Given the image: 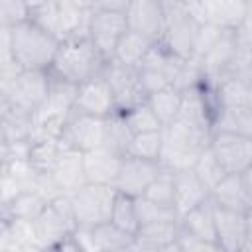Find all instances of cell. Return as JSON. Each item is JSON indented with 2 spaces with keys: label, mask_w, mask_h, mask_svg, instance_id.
I'll list each match as a JSON object with an SVG mask.
<instances>
[{
  "label": "cell",
  "mask_w": 252,
  "mask_h": 252,
  "mask_svg": "<svg viewBox=\"0 0 252 252\" xmlns=\"http://www.w3.org/2000/svg\"><path fill=\"white\" fill-rule=\"evenodd\" d=\"M215 230L217 244L222 252H242L246 244V211L215 205Z\"/></svg>",
  "instance_id": "obj_15"
},
{
  "label": "cell",
  "mask_w": 252,
  "mask_h": 252,
  "mask_svg": "<svg viewBox=\"0 0 252 252\" xmlns=\"http://www.w3.org/2000/svg\"><path fill=\"white\" fill-rule=\"evenodd\" d=\"M177 230H179V219L140 224L138 230L134 232L132 250H175Z\"/></svg>",
  "instance_id": "obj_20"
},
{
  "label": "cell",
  "mask_w": 252,
  "mask_h": 252,
  "mask_svg": "<svg viewBox=\"0 0 252 252\" xmlns=\"http://www.w3.org/2000/svg\"><path fill=\"white\" fill-rule=\"evenodd\" d=\"M108 59L93 43L89 35L61 39L55 59L49 67V75L73 85H81L104 73Z\"/></svg>",
  "instance_id": "obj_1"
},
{
  "label": "cell",
  "mask_w": 252,
  "mask_h": 252,
  "mask_svg": "<svg viewBox=\"0 0 252 252\" xmlns=\"http://www.w3.org/2000/svg\"><path fill=\"white\" fill-rule=\"evenodd\" d=\"M136 213L140 224L156 222V220H175L179 219L177 211L173 207H163L156 201H150L146 197H136Z\"/></svg>",
  "instance_id": "obj_38"
},
{
  "label": "cell",
  "mask_w": 252,
  "mask_h": 252,
  "mask_svg": "<svg viewBox=\"0 0 252 252\" xmlns=\"http://www.w3.org/2000/svg\"><path fill=\"white\" fill-rule=\"evenodd\" d=\"M132 0H89L91 10H108V12H126Z\"/></svg>",
  "instance_id": "obj_45"
},
{
  "label": "cell",
  "mask_w": 252,
  "mask_h": 252,
  "mask_svg": "<svg viewBox=\"0 0 252 252\" xmlns=\"http://www.w3.org/2000/svg\"><path fill=\"white\" fill-rule=\"evenodd\" d=\"M8 30L12 57L20 69L49 71L61 39L51 32L37 26L33 20H24L14 26H4Z\"/></svg>",
  "instance_id": "obj_2"
},
{
  "label": "cell",
  "mask_w": 252,
  "mask_h": 252,
  "mask_svg": "<svg viewBox=\"0 0 252 252\" xmlns=\"http://www.w3.org/2000/svg\"><path fill=\"white\" fill-rule=\"evenodd\" d=\"M30 20H33L37 26L57 35L59 33V0H45L41 4L32 6Z\"/></svg>",
  "instance_id": "obj_39"
},
{
  "label": "cell",
  "mask_w": 252,
  "mask_h": 252,
  "mask_svg": "<svg viewBox=\"0 0 252 252\" xmlns=\"http://www.w3.org/2000/svg\"><path fill=\"white\" fill-rule=\"evenodd\" d=\"M51 175H53V179H55V183L63 195L75 193L79 187H83L87 183L85 165H83V152L63 146V150H61V154H59V158L51 169Z\"/></svg>",
  "instance_id": "obj_19"
},
{
  "label": "cell",
  "mask_w": 252,
  "mask_h": 252,
  "mask_svg": "<svg viewBox=\"0 0 252 252\" xmlns=\"http://www.w3.org/2000/svg\"><path fill=\"white\" fill-rule=\"evenodd\" d=\"M179 224L187 228L189 232L197 234L203 240L215 242L217 244V230H215V205L213 201H205L197 205L195 209L187 211L185 215L179 217ZM219 246V244H217Z\"/></svg>",
  "instance_id": "obj_26"
},
{
  "label": "cell",
  "mask_w": 252,
  "mask_h": 252,
  "mask_svg": "<svg viewBox=\"0 0 252 252\" xmlns=\"http://www.w3.org/2000/svg\"><path fill=\"white\" fill-rule=\"evenodd\" d=\"M248 106L252 108V85L248 87Z\"/></svg>",
  "instance_id": "obj_49"
},
{
  "label": "cell",
  "mask_w": 252,
  "mask_h": 252,
  "mask_svg": "<svg viewBox=\"0 0 252 252\" xmlns=\"http://www.w3.org/2000/svg\"><path fill=\"white\" fill-rule=\"evenodd\" d=\"M201 24L189 6L177 0H163V33L158 43L177 57H191Z\"/></svg>",
  "instance_id": "obj_4"
},
{
  "label": "cell",
  "mask_w": 252,
  "mask_h": 252,
  "mask_svg": "<svg viewBox=\"0 0 252 252\" xmlns=\"http://www.w3.org/2000/svg\"><path fill=\"white\" fill-rule=\"evenodd\" d=\"M240 175V181H242V187H244V191H246V195H248V201H250V205H252V165L250 167H246L242 173H238Z\"/></svg>",
  "instance_id": "obj_46"
},
{
  "label": "cell",
  "mask_w": 252,
  "mask_h": 252,
  "mask_svg": "<svg viewBox=\"0 0 252 252\" xmlns=\"http://www.w3.org/2000/svg\"><path fill=\"white\" fill-rule=\"evenodd\" d=\"M122 154L108 146H98L89 152H83V165H85V175L87 183H102V185H114L120 163H122Z\"/></svg>",
  "instance_id": "obj_17"
},
{
  "label": "cell",
  "mask_w": 252,
  "mask_h": 252,
  "mask_svg": "<svg viewBox=\"0 0 252 252\" xmlns=\"http://www.w3.org/2000/svg\"><path fill=\"white\" fill-rule=\"evenodd\" d=\"M128 28L159 41L163 33V0H132L126 8Z\"/></svg>",
  "instance_id": "obj_16"
},
{
  "label": "cell",
  "mask_w": 252,
  "mask_h": 252,
  "mask_svg": "<svg viewBox=\"0 0 252 252\" xmlns=\"http://www.w3.org/2000/svg\"><path fill=\"white\" fill-rule=\"evenodd\" d=\"M24 191L22 183L6 169H2V179H0V207L8 205L10 201H14L20 193Z\"/></svg>",
  "instance_id": "obj_44"
},
{
  "label": "cell",
  "mask_w": 252,
  "mask_h": 252,
  "mask_svg": "<svg viewBox=\"0 0 252 252\" xmlns=\"http://www.w3.org/2000/svg\"><path fill=\"white\" fill-rule=\"evenodd\" d=\"M91 250L98 252H114V250H132L134 248V234L122 230L112 220L100 222L89 228Z\"/></svg>",
  "instance_id": "obj_24"
},
{
  "label": "cell",
  "mask_w": 252,
  "mask_h": 252,
  "mask_svg": "<svg viewBox=\"0 0 252 252\" xmlns=\"http://www.w3.org/2000/svg\"><path fill=\"white\" fill-rule=\"evenodd\" d=\"M211 201L219 207L234 209V211H248L252 207L238 173H226L211 189Z\"/></svg>",
  "instance_id": "obj_25"
},
{
  "label": "cell",
  "mask_w": 252,
  "mask_h": 252,
  "mask_svg": "<svg viewBox=\"0 0 252 252\" xmlns=\"http://www.w3.org/2000/svg\"><path fill=\"white\" fill-rule=\"evenodd\" d=\"M154 43H158V41H152L150 37H146V35H142V33H138V32L128 28L122 33V37L118 39L110 61H116V63H120L124 67L138 69V65L148 55V51L154 47Z\"/></svg>",
  "instance_id": "obj_23"
},
{
  "label": "cell",
  "mask_w": 252,
  "mask_h": 252,
  "mask_svg": "<svg viewBox=\"0 0 252 252\" xmlns=\"http://www.w3.org/2000/svg\"><path fill=\"white\" fill-rule=\"evenodd\" d=\"M159 171H161L159 161L124 154L114 187L118 193H124L130 197H142L144 191L148 189V185L156 179V175Z\"/></svg>",
  "instance_id": "obj_9"
},
{
  "label": "cell",
  "mask_w": 252,
  "mask_h": 252,
  "mask_svg": "<svg viewBox=\"0 0 252 252\" xmlns=\"http://www.w3.org/2000/svg\"><path fill=\"white\" fill-rule=\"evenodd\" d=\"M234 55H236L234 30H224L220 33V37L215 41V45L201 57L205 85L215 87L222 77L230 75L232 63H234Z\"/></svg>",
  "instance_id": "obj_14"
},
{
  "label": "cell",
  "mask_w": 252,
  "mask_h": 252,
  "mask_svg": "<svg viewBox=\"0 0 252 252\" xmlns=\"http://www.w3.org/2000/svg\"><path fill=\"white\" fill-rule=\"evenodd\" d=\"M49 85H51L49 71L24 69L16 75V79L10 85L0 87V102L16 106L33 116V112L45 100L49 93Z\"/></svg>",
  "instance_id": "obj_6"
},
{
  "label": "cell",
  "mask_w": 252,
  "mask_h": 252,
  "mask_svg": "<svg viewBox=\"0 0 252 252\" xmlns=\"http://www.w3.org/2000/svg\"><path fill=\"white\" fill-rule=\"evenodd\" d=\"M248 87L250 85L244 83L242 79H238L236 75L222 77L213 87L215 98H217V106L219 108H224V106H242V104H248Z\"/></svg>",
  "instance_id": "obj_30"
},
{
  "label": "cell",
  "mask_w": 252,
  "mask_h": 252,
  "mask_svg": "<svg viewBox=\"0 0 252 252\" xmlns=\"http://www.w3.org/2000/svg\"><path fill=\"white\" fill-rule=\"evenodd\" d=\"M252 250V207L246 211V244H244V250Z\"/></svg>",
  "instance_id": "obj_47"
},
{
  "label": "cell",
  "mask_w": 252,
  "mask_h": 252,
  "mask_svg": "<svg viewBox=\"0 0 252 252\" xmlns=\"http://www.w3.org/2000/svg\"><path fill=\"white\" fill-rule=\"evenodd\" d=\"M43 250L33 220L0 219V252H35Z\"/></svg>",
  "instance_id": "obj_18"
},
{
  "label": "cell",
  "mask_w": 252,
  "mask_h": 252,
  "mask_svg": "<svg viewBox=\"0 0 252 252\" xmlns=\"http://www.w3.org/2000/svg\"><path fill=\"white\" fill-rule=\"evenodd\" d=\"M128 30L124 12H108V10H91L89 22V37L100 49V53L110 61L116 49L118 39Z\"/></svg>",
  "instance_id": "obj_11"
},
{
  "label": "cell",
  "mask_w": 252,
  "mask_h": 252,
  "mask_svg": "<svg viewBox=\"0 0 252 252\" xmlns=\"http://www.w3.org/2000/svg\"><path fill=\"white\" fill-rule=\"evenodd\" d=\"M173 173H175V211L179 217L211 199L209 187L199 179L193 167L179 169Z\"/></svg>",
  "instance_id": "obj_21"
},
{
  "label": "cell",
  "mask_w": 252,
  "mask_h": 252,
  "mask_svg": "<svg viewBox=\"0 0 252 252\" xmlns=\"http://www.w3.org/2000/svg\"><path fill=\"white\" fill-rule=\"evenodd\" d=\"M193 171L199 175V179L209 187V191L226 175L224 167L220 165V161L217 159V156L213 154V150L207 146L195 159L193 163Z\"/></svg>",
  "instance_id": "obj_36"
},
{
  "label": "cell",
  "mask_w": 252,
  "mask_h": 252,
  "mask_svg": "<svg viewBox=\"0 0 252 252\" xmlns=\"http://www.w3.org/2000/svg\"><path fill=\"white\" fill-rule=\"evenodd\" d=\"M130 132L132 134H142V132H154V130H161V122L159 118L156 116V112L152 110V106L148 104V100L132 106V108H126V110H120Z\"/></svg>",
  "instance_id": "obj_33"
},
{
  "label": "cell",
  "mask_w": 252,
  "mask_h": 252,
  "mask_svg": "<svg viewBox=\"0 0 252 252\" xmlns=\"http://www.w3.org/2000/svg\"><path fill=\"white\" fill-rule=\"evenodd\" d=\"M181 98H183V91L169 85V87L150 94L146 100L152 106V110L156 112V116L159 118L161 126H167L177 118L179 108H181Z\"/></svg>",
  "instance_id": "obj_29"
},
{
  "label": "cell",
  "mask_w": 252,
  "mask_h": 252,
  "mask_svg": "<svg viewBox=\"0 0 252 252\" xmlns=\"http://www.w3.org/2000/svg\"><path fill=\"white\" fill-rule=\"evenodd\" d=\"M33 224H35V232H37V240L41 248L55 250V246L61 240H65L69 234H73L79 228L71 197L59 195L53 201H49L43 213L33 220Z\"/></svg>",
  "instance_id": "obj_7"
},
{
  "label": "cell",
  "mask_w": 252,
  "mask_h": 252,
  "mask_svg": "<svg viewBox=\"0 0 252 252\" xmlns=\"http://www.w3.org/2000/svg\"><path fill=\"white\" fill-rule=\"evenodd\" d=\"M116 187L102 183H85L75 193H71V203L77 219V226L93 228L100 222L110 220L112 207L116 201Z\"/></svg>",
  "instance_id": "obj_5"
},
{
  "label": "cell",
  "mask_w": 252,
  "mask_h": 252,
  "mask_svg": "<svg viewBox=\"0 0 252 252\" xmlns=\"http://www.w3.org/2000/svg\"><path fill=\"white\" fill-rule=\"evenodd\" d=\"M242 2H244V6H246L248 16H252V0H242Z\"/></svg>",
  "instance_id": "obj_48"
},
{
  "label": "cell",
  "mask_w": 252,
  "mask_h": 252,
  "mask_svg": "<svg viewBox=\"0 0 252 252\" xmlns=\"http://www.w3.org/2000/svg\"><path fill=\"white\" fill-rule=\"evenodd\" d=\"M49 201H45L39 193L35 191H22L14 201L8 205H2L0 219H26V220H35L43 209L47 207Z\"/></svg>",
  "instance_id": "obj_28"
},
{
  "label": "cell",
  "mask_w": 252,
  "mask_h": 252,
  "mask_svg": "<svg viewBox=\"0 0 252 252\" xmlns=\"http://www.w3.org/2000/svg\"><path fill=\"white\" fill-rule=\"evenodd\" d=\"M175 250H179V252H201V250H213V252H220V248H219L215 242H209V240L199 238L197 234L189 232V230H187V228H183L181 224H179V230H177Z\"/></svg>",
  "instance_id": "obj_41"
},
{
  "label": "cell",
  "mask_w": 252,
  "mask_h": 252,
  "mask_svg": "<svg viewBox=\"0 0 252 252\" xmlns=\"http://www.w3.org/2000/svg\"><path fill=\"white\" fill-rule=\"evenodd\" d=\"M209 130L195 128L181 120H173L163 126V148L159 156V165L169 171H179L193 167L197 156L211 142Z\"/></svg>",
  "instance_id": "obj_3"
},
{
  "label": "cell",
  "mask_w": 252,
  "mask_h": 252,
  "mask_svg": "<svg viewBox=\"0 0 252 252\" xmlns=\"http://www.w3.org/2000/svg\"><path fill=\"white\" fill-rule=\"evenodd\" d=\"M63 150L61 138L59 140H45V142H32V154H30V161L37 171H45L51 173L59 154Z\"/></svg>",
  "instance_id": "obj_37"
},
{
  "label": "cell",
  "mask_w": 252,
  "mask_h": 252,
  "mask_svg": "<svg viewBox=\"0 0 252 252\" xmlns=\"http://www.w3.org/2000/svg\"><path fill=\"white\" fill-rule=\"evenodd\" d=\"M132 132L122 116L120 110H114L110 116L104 118V146L116 150L118 154H126L130 140H132Z\"/></svg>",
  "instance_id": "obj_31"
},
{
  "label": "cell",
  "mask_w": 252,
  "mask_h": 252,
  "mask_svg": "<svg viewBox=\"0 0 252 252\" xmlns=\"http://www.w3.org/2000/svg\"><path fill=\"white\" fill-rule=\"evenodd\" d=\"M61 142L63 146L79 152L104 146V118L73 112L61 134Z\"/></svg>",
  "instance_id": "obj_13"
},
{
  "label": "cell",
  "mask_w": 252,
  "mask_h": 252,
  "mask_svg": "<svg viewBox=\"0 0 252 252\" xmlns=\"http://www.w3.org/2000/svg\"><path fill=\"white\" fill-rule=\"evenodd\" d=\"M230 75H236L244 83L252 85V45H236V55Z\"/></svg>",
  "instance_id": "obj_43"
},
{
  "label": "cell",
  "mask_w": 252,
  "mask_h": 252,
  "mask_svg": "<svg viewBox=\"0 0 252 252\" xmlns=\"http://www.w3.org/2000/svg\"><path fill=\"white\" fill-rule=\"evenodd\" d=\"M142 197H146L150 201H156L163 207H173L175 209V173L161 167V171L148 185V189L144 191Z\"/></svg>",
  "instance_id": "obj_34"
},
{
  "label": "cell",
  "mask_w": 252,
  "mask_h": 252,
  "mask_svg": "<svg viewBox=\"0 0 252 252\" xmlns=\"http://www.w3.org/2000/svg\"><path fill=\"white\" fill-rule=\"evenodd\" d=\"M213 132H234L252 136V108L248 104L219 108L213 118Z\"/></svg>",
  "instance_id": "obj_27"
},
{
  "label": "cell",
  "mask_w": 252,
  "mask_h": 252,
  "mask_svg": "<svg viewBox=\"0 0 252 252\" xmlns=\"http://www.w3.org/2000/svg\"><path fill=\"white\" fill-rule=\"evenodd\" d=\"M30 2L28 0H0V16L2 26H14L30 18Z\"/></svg>",
  "instance_id": "obj_40"
},
{
  "label": "cell",
  "mask_w": 252,
  "mask_h": 252,
  "mask_svg": "<svg viewBox=\"0 0 252 252\" xmlns=\"http://www.w3.org/2000/svg\"><path fill=\"white\" fill-rule=\"evenodd\" d=\"M209 148L226 173H242L252 165V136L234 132H213Z\"/></svg>",
  "instance_id": "obj_8"
},
{
  "label": "cell",
  "mask_w": 252,
  "mask_h": 252,
  "mask_svg": "<svg viewBox=\"0 0 252 252\" xmlns=\"http://www.w3.org/2000/svg\"><path fill=\"white\" fill-rule=\"evenodd\" d=\"M222 32H224L222 28H219V26H215V24H209V22H203L201 28H199V32H197V37H195L193 57L201 59V57L215 45V41L220 37Z\"/></svg>",
  "instance_id": "obj_42"
},
{
  "label": "cell",
  "mask_w": 252,
  "mask_h": 252,
  "mask_svg": "<svg viewBox=\"0 0 252 252\" xmlns=\"http://www.w3.org/2000/svg\"><path fill=\"white\" fill-rule=\"evenodd\" d=\"M102 75H104V79L108 81V85L112 89L116 110L132 108V106H136V104H140L148 98L144 89H142L138 69L124 67L116 61H108Z\"/></svg>",
  "instance_id": "obj_10"
},
{
  "label": "cell",
  "mask_w": 252,
  "mask_h": 252,
  "mask_svg": "<svg viewBox=\"0 0 252 252\" xmlns=\"http://www.w3.org/2000/svg\"><path fill=\"white\" fill-rule=\"evenodd\" d=\"M110 220H112L116 226H120L122 230L134 234V232L138 230V226H140L138 213H136V197L118 193V195H116V201H114V207H112Z\"/></svg>",
  "instance_id": "obj_35"
},
{
  "label": "cell",
  "mask_w": 252,
  "mask_h": 252,
  "mask_svg": "<svg viewBox=\"0 0 252 252\" xmlns=\"http://www.w3.org/2000/svg\"><path fill=\"white\" fill-rule=\"evenodd\" d=\"M161 148H163V128L161 130H154V132L134 134L126 154L128 156H136V158H144V159L159 161Z\"/></svg>",
  "instance_id": "obj_32"
},
{
  "label": "cell",
  "mask_w": 252,
  "mask_h": 252,
  "mask_svg": "<svg viewBox=\"0 0 252 252\" xmlns=\"http://www.w3.org/2000/svg\"><path fill=\"white\" fill-rule=\"evenodd\" d=\"M116 110L114 94L104 79V75H98L94 79H89L77 87V96H75V110L79 114H89V116H98L106 118Z\"/></svg>",
  "instance_id": "obj_12"
},
{
  "label": "cell",
  "mask_w": 252,
  "mask_h": 252,
  "mask_svg": "<svg viewBox=\"0 0 252 252\" xmlns=\"http://www.w3.org/2000/svg\"><path fill=\"white\" fill-rule=\"evenodd\" d=\"M248 12L242 0H201L203 22L215 24L222 30H236Z\"/></svg>",
  "instance_id": "obj_22"
}]
</instances>
